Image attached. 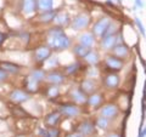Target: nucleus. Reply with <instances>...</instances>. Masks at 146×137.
<instances>
[{
  "instance_id": "obj_1",
  "label": "nucleus",
  "mask_w": 146,
  "mask_h": 137,
  "mask_svg": "<svg viewBox=\"0 0 146 137\" xmlns=\"http://www.w3.org/2000/svg\"><path fill=\"white\" fill-rule=\"evenodd\" d=\"M48 45L50 49L54 50H66L71 46V39L65 34L61 27H54L49 30Z\"/></svg>"
},
{
  "instance_id": "obj_2",
  "label": "nucleus",
  "mask_w": 146,
  "mask_h": 137,
  "mask_svg": "<svg viewBox=\"0 0 146 137\" xmlns=\"http://www.w3.org/2000/svg\"><path fill=\"white\" fill-rule=\"evenodd\" d=\"M89 24H90V17L86 13H79L71 22V26L74 30H83L88 28Z\"/></svg>"
},
{
  "instance_id": "obj_3",
  "label": "nucleus",
  "mask_w": 146,
  "mask_h": 137,
  "mask_svg": "<svg viewBox=\"0 0 146 137\" xmlns=\"http://www.w3.org/2000/svg\"><path fill=\"white\" fill-rule=\"evenodd\" d=\"M111 18L110 17H102L95 22V24L93 26V34L95 36H102L105 34V32L108 28V26L111 24Z\"/></svg>"
},
{
  "instance_id": "obj_4",
  "label": "nucleus",
  "mask_w": 146,
  "mask_h": 137,
  "mask_svg": "<svg viewBox=\"0 0 146 137\" xmlns=\"http://www.w3.org/2000/svg\"><path fill=\"white\" fill-rule=\"evenodd\" d=\"M118 113H119V109H118V107L116 106V104H112V103L105 104V106L100 109V115L106 118V119H108V120L117 118Z\"/></svg>"
},
{
  "instance_id": "obj_5",
  "label": "nucleus",
  "mask_w": 146,
  "mask_h": 137,
  "mask_svg": "<svg viewBox=\"0 0 146 137\" xmlns=\"http://www.w3.org/2000/svg\"><path fill=\"white\" fill-rule=\"evenodd\" d=\"M60 113L68 118H76L80 114V109L77 104L67 103V104H62L60 107Z\"/></svg>"
},
{
  "instance_id": "obj_6",
  "label": "nucleus",
  "mask_w": 146,
  "mask_h": 137,
  "mask_svg": "<svg viewBox=\"0 0 146 137\" xmlns=\"http://www.w3.org/2000/svg\"><path fill=\"white\" fill-rule=\"evenodd\" d=\"M117 44H118V39H117L116 34L105 35V36H102L101 41H100V45H101V47L105 51H111Z\"/></svg>"
},
{
  "instance_id": "obj_7",
  "label": "nucleus",
  "mask_w": 146,
  "mask_h": 137,
  "mask_svg": "<svg viewBox=\"0 0 146 137\" xmlns=\"http://www.w3.org/2000/svg\"><path fill=\"white\" fill-rule=\"evenodd\" d=\"M105 63H106L107 68H110L111 70H115V72L121 70L123 68V61L121 60V58L113 56V55H111V56H107L106 60H105Z\"/></svg>"
},
{
  "instance_id": "obj_8",
  "label": "nucleus",
  "mask_w": 146,
  "mask_h": 137,
  "mask_svg": "<svg viewBox=\"0 0 146 137\" xmlns=\"http://www.w3.org/2000/svg\"><path fill=\"white\" fill-rule=\"evenodd\" d=\"M71 98L77 104H84L88 101V95L82 89H73L71 90Z\"/></svg>"
},
{
  "instance_id": "obj_9",
  "label": "nucleus",
  "mask_w": 146,
  "mask_h": 137,
  "mask_svg": "<svg viewBox=\"0 0 146 137\" xmlns=\"http://www.w3.org/2000/svg\"><path fill=\"white\" fill-rule=\"evenodd\" d=\"M119 83H121L119 75L116 74V73H110V74H107L105 76V86L110 90L117 89Z\"/></svg>"
},
{
  "instance_id": "obj_10",
  "label": "nucleus",
  "mask_w": 146,
  "mask_h": 137,
  "mask_svg": "<svg viewBox=\"0 0 146 137\" xmlns=\"http://www.w3.org/2000/svg\"><path fill=\"white\" fill-rule=\"evenodd\" d=\"M50 55H51V49L49 46H40L35 50L34 52V56H35V60L38 62H44L49 60Z\"/></svg>"
},
{
  "instance_id": "obj_11",
  "label": "nucleus",
  "mask_w": 146,
  "mask_h": 137,
  "mask_svg": "<svg viewBox=\"0 0 146 137\" xmlns=\"http://www.w3.org/2000/svg\"><path fill=\"white\" fill-rule=\"evenodd\" d=\"M95 131V124L90 120H85L78 126V132H80L84 136H90L93 135Z\"/></svg>"
},
{
  "instance_id": "obj_12",
  "label": "nucleus",
  "mask_w": 146,
  "mask_h": 137,
  "mask_svg": "<svg viewBox=\"0 0 146 137\" xmlns=\"http://www.w3.org/2000/svg\"><path fill=\"white\" fill-rule=\"evenodd\" d=\"M10 98L16 103H22L29 99V95L22 90H13L10 94Z\"/></svg>"
},
{
  "instance_id": "obj_13",
  "label": "nucleus",
  "mask_w": 146,
  "mask_h": 137,
  "mask_svg": "<svg viewBox=\"0 0 146 137\" xmlns=\"http://www.w3.org/2000/svg\"><path fill=\"white\" fill-rule=\"evenodd\" d=\"M111 51L113 52V56H116L118 58H125L129 55V49L124 44H117Z\"/></svg>"
},
{
  "instance_id": "obj_14",
  "label": "nucleus",
  "mask_w": 146,
  "mask_h": 137,
  "mask_svg": "<svg viewBox=\"0 0 146 137\" xmlns=\"http://www.w3.org/2000/svg\"><path fill=\"white\" fill-rule=\"evenodd\" d=\"M79 44L84 45L86 47H91L95 44V35L89 32H85L79 36Z\"/></svg>"
},
{
  "instance_id": "obj_15",
  "label": "nucleus",
  "mask_w": 146,
  "mask_h": 137,
  "mask_svg": "<svg viewBox=\"0 0 146 137\" xmlns=\"http://www.w3.org/2000/svg\"><path fill=\"white\" fill-rule=\"evenodd\" d=\"M80 89L84 91V92L88 95V94H94L95 90H96V84H95V81L93 79H85L82 81L80 84Z\"/></svg>"
},
{
  "instance_id": "obj_16",
  "label": "nucleus",
  "mask_w": 146,
  "mask_h": 137,
  "mask_svg": "<svg viewBox=\"0 0 146 137\" xmlns=\"http://www.w3.org/2000/svg\"><path fill=\"white\" fill-rule=\"evenodd\" d=\"M46 79L48 81H50L51 84L54 85H58V84H62L65 81V75L60 72H51L46 75Z\"/></svg>"
},
{
  "instance_id": "obj_17",
  "label": "nucleus",
  "mask_w": 146,
  "mask_h": 137,
  "mask_svg": "<svg viewBox=\"0 0 146 137\" xmlns=\"http://www.w3.org/2000/svg\"><path fill=\"white\" fill-rule=\"evenodd\" d=\"M86 103L93 108L99 107L100 104L102 103V95L101 94H95V92L91 94L90 96H88V101H86Z\"/></svg>"
},
{
  "instance_id": "obj_18",
  "label": "nucleus",
  "mask_w": 146,
  "mask_h": 137,
  "mask_svg": "<svg viewBox=\"0 0 146 137\" xmlns=\"http://www.w3.org/2000/svg\"><path fill=\"white\" fill-rule=\"evenodd\" d=\"M84 60L85 62L88 63V65L90 66H95V65H98L99 61H100V56H99V53L96 51H93V50H89V52L84 56Z\"/></svg>"
},
{
  "instance_id": "obj_19",
  "label": "nucleus",
  "mask_w": 146,
  "mask_h": 137,
  "mask_svg": "<svg viewBox=\"0 0 146 137\" xmlns=\"http://www.w3.org/2000/svg\"><path fill=\"white\" fill-rule=\"evenodd\" d=\"M22 10L25 13H33L36 10V0H23L22 1Z\"/></svg>"
},
{
  "instance_id": "obj_20",
  "label": "nucleus",
  "mask_w": 146,
  "mask_h": 137,
  "mask_svg": "<svg viewBox=\"0 0 146 137\" xmlns=\"http://www.w3.org/2000/svg\"><path fill=\"white\" fill-rule=\"evenodd\" d=\"M52 5H54V0H36V7L42 12L52 10Z\"/></svg>"
},
{
  "instance_id": "obj_21",
  "label": "nucleus",
  "mask_w": 146,
  "mask_h": 137,
  "mask_svg": "<svg viewBox=\"0 0 146 137\" xmlns=\"http://www.w3.org/2000/svg\"><path fill=\"white\" fill-rule=\"evenodd\" d=\"M60 118H61V113H58V112H54V113H50L49 115L45 118V123L49 125V126H56V124L58 123V120H60Z\"/></svg>"
},
{
  "instance_id": "obj_22",
  "label": "nucleus",
  "mask_w": 146,
  "mask_h": 137,
  "mask_svg": "<svg viewBox=\"0 0 146 137\" xmlns=\"http://www.w3.org/2000/svg\"><path fill=\"white\" fill-rule=\"evenodd\" d=\"M55 16H56V12L55 11H52V10L45 11V12H42L39 20H40V22H43V23H49V22L55 20Z\"/></svg>"
},
{
  "instance_id": "obj_23",
  "label": "nucleus",
  "mask_w": 146,
  "mask_h": 137,
  "mask_svg": "<svg viewBox=\"0 0 146 137\" xmlns=\"http://www.w3.org/2000/svg\"><path fill=\"white\" fill-rule=\"evenodd\" d=\"M73 52H74L76 56L84 58L85 55L89 52V47H86V46H84V45H82V44H77L76 46L73 47Z\"/></svg>"
},
{
  "instance_id": "obj_24",
  "label": "nucleus",
  "mask_w": 146,
  "mask_h": 137,
  "mask_svg": "<svg viewBox=\"0 0 146 137\" xmlns=\"http://www.w3.org/2000/svg\"><path fill=\"white\" fill-rule=\"evenodd\" d=\"M58 26H66L70 23V17H68L67 13H56L55 16V20H54Z\"/></svg>"
},
{
  "instance_id": "obj_25",
  "label": "nucleus",
  "mask_w": 146,
  "mask_h": 137,
  "mask_svg": "<svg viewBox=\"0 0 146 137\" xmlns=\"http://www.w3.org/2000/svg\"><path fill=\"white\" fill-rule=\"evenodd\" d=\"M1 68L4 70H5L6 73H18V70H20V67H18L17 65H13V63H9V62H5L1 65Z\"/></svg>"
},
{
  "instance_id": "obj_26",
  "label": "nucleus",
  "mask_w": 146,
  "mask_h": 137,
  "mask_svg": "<svg viewBox=\"0 0 146 137\" xmlns=\"http://www.w3.org/2000/svg\"><path fill=\"white\" fill-rule=\"evenodd\" d=\"M108 119H106V118H104V117H99L98 119H96V123H95V126H98L99 129H101V130H106L107 129V126H108Z\"/></svg>"
},
{
  "instance_id": "obj_27",
  "label": "nucleus",
  "mask_w": 146,
  "mask_h": 137,
  "mask_svg": "<svg viewBox=\"0 0 146 137\" xmlns=\"http://www.w3.org/2000/svg\"><path fill=\"white\" fill-rule=\"evenodd\" d=\"M31 76L33 78L34 80L38 81V83H40L42 80H44L45 73H44V70H42V69H35V70H33V72L31 73Z\"/></svg>"
},
{
  "instance_id": "obj_28",
  "label": "nucleus",
  "mask_w": 146,
  "mask_h": 137,
  "mask_svg": "<svg viewBox=\"0 0 146 137\" xmlns=\"http://www.w3.org/2000/svg\"><path fill=\"white\" fill-rule=\"evenodd\" d=\"M38 84H39L38 81L34 80L31 75L27 78V88H28V90H31V91H35L36 89H38Z\"/></svg>"
},
{
  "instance_id": "obj_29",
  "label": "nucleus",
  "mask_w": 146,
  "mask_h": 137,
  "mask_svg": "<svg viewBox=\"0 0 146 137\" xmlns=\"http://www.w3.org/2000/svg\"><path fill=\"white\" fill-rule=\"evenodd\" d=\"M134 21H135V24H136V27H138V29H139V32L141 33V35H143L144 38H146V29H145V27L143 24V22H141L138 17H135Z\"/></svg>"
},
{
  "instance_id": "obj_30",
  "label": "nucleus",
  "mask_w": 146,
  "mask_h": 137,
  "mask_svg": "<svg viewBox=\"0 0 146 137\" xmlns=\"http://www.w3.org/2000/svg\"><path fill=\"white\" fill-rule=\"evenodd\" d=\"M79 67H80L79 63H77V62L72 63L71 66L66 67V73H67V74H74V73L79 69Z\"/></svg>"
},
{
  "instance_id": "obj_31",
  "label": "nucleus",
  "mask_w": 146,
  "mask_h": 137,
  "mask_svg": "<svg viewBox=\"0 0 146 137\" xmlns=\"http://www.w3.org/2000/svg\"><path fill=\"white\" fill-rule=\"evenodd\" d=\"M58 135H60V132L55 126L51 129H48V137H58Z\"/></svg>"
},
{
  "instance_id": "obj_32",
  "label": "nucleus",
  "mask_w": 146,
  "mask_h": 137,
  "mask_svg": "<svg viewBox=\"0 0 146 137\" xmlns=\"http://www.w3.org/2000/svg\"><path fill=\"white\" fill-rule=\"evenodd\" d=\"M58 95V88L57 86H51V88L49 89V96L50 97H56V96Z\"/></svg>"
},
{
  "instance_id": "obj_33",
  "label": "nucleus",
  "mask_w": 146,
  "mask_h": 137,
  "mask_svg": "<svg viewBox=\"0 0 146 137\" xmlns=\"http://www.w3.org/2000/svg\"><path fill=\"white\" fill-rule=\"evenodd\" d=\"M7 78V73L4 70V69H0V81L1 80H5Z\"/></svg>"
},
{
  "instance_id": "obj_34",
  "label": "nucleus",
  "mask_w": 146,
  "mask_h": 137,
  "mask_svg": "<svg viewBox=\"0 0 146 137\" xmlns=\"http://www.w3.org/2000/svg\"><path fill=\"white\" fill-rule=\"evenodd\" d=\"M39 136H42V137H48V129H40V130H39Z\"/></svg>"
},
{
  "instance_id": "obj_35",
  "label": "nucleus",
  "mask_w": 146,
  "mask_h": 137,
  "mask_svg": "<svg viewBox=\"0 0 146 137\" xmlns=\"http://www.w3.org/2000/svg\"><path fill=\"white\" fill-rule=\"evenodd\" d=\"M135 6H138V7H144L145 6V4H144V1L143 0H135Z\"/></svg>"
},
{
  "instance_id": "obj_36",
  "label": "nucleus",
  "mask_w": 146,
  "mask_h": 137,
  "mask_svg": "<svg viewBox=\"0 0 146 137\" xmlns=\"http://www.w3.org/2000/svg\"><path fill=\"white\" fill-rule=\"evenodd\" d=\"M70 137H85V136H84V135H82L80 132H78V131H77L76 134H72Z\"/></svg>"
},
{
  "instance_id": "obj_37",
  "label": "nucleus",
  "mask_w": 146,
  "mask_h": 137,
  "mask_svg": "<svg viewBox=\"0 0 146 137\" xmlns=\"http://www.w3.org/2000/svg\"><path fill=\"white\" fill-rule=\"evenodd\" d=\"M5 34H3V33H0V45H1L3 43H4V40H5Z\"/></svg>"
},
{
  "instance_id": "obj_38",
  "label": "nucleus",
  "mask_w": 146,
  "mask_h": 137,
  "mask_svg": "<svg viewBox=\"0 0 146 137\" xmlns=\"http://www.w3.org/2000/svg\"><path fill=\"white\" fill-rule=\"evenodd\" d=\"M107 137H121V136L118 135V134H110Z\"/></svg>"
},
{
  "instance_id": "obj_39",
  "label": "nucleus",
  "mask_w": 146,
  "mask_h": 137,
  "mask_svg": "<svg viewBox=\"0 0 146 137\" xmlns=\"http://www.w3.org/2000/svg\"><path fill=\"white\" fill-rule=\"evenodd\" d=\"M143 134H144V135H145V137H146V127H145V129L143 130Z\"/></svg>"
}]
</instances>
